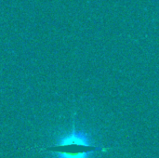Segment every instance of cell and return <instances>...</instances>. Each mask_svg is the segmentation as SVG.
Here are the masks:
<instances>
[{"mask_svg":"<svg viewBox=\"0 0 159 158\" xmlns=\"http://www.w3.org/2000/svg\"><path fill=\"white\" fill-rule=\"evenodd\" d=\"M46 150L51 152L54 158H90L94 153L106 152L107 148L94 145L86 132L77 130L74 126L69 133L61 136L54 145Z\"/></svg>","mask_w":159,"mask_h":158,"instance_id":"cell-1","label":"cell"}]
</instances>
